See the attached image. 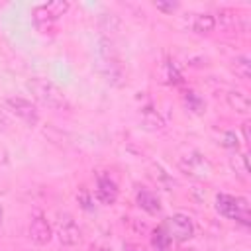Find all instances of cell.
<instances>
[{
  "label": "cell",
  "instance_id": "1",
  "mask_svg": "<svg viewBox=\"0 0 251 251\" xmlns=\"http://www.w3.org/2000/svg\"><path fill=\"white\" fill-rule=\"evenodd\" d=\"M96 67L100 71V75L112 82V84H122L124 78V69L118 57V51L114 47V43L108 37H100L98 39V47H96Z\"/></svg>",
  "mask_w": 251,
  "mask_h": 251
},
{
  "label": "cell",
  "instance_id": "2",
  "mask_svg": "<svg viewBox=\"0 0 251 251\" xmlns=\"http://www.w3.org/2000/svg\"><path fill=\"white\" fill-rule=\"evenodd\" d=\"M25 88H27V90L33 94V98H35L37 102H41L43 106H49V108H53V110H63V108H67V98H65V94L61 92V88H59L55 82H51V80H47V78H31V80H27Z\"/></svg>",
  "mask_w": 251,
  "mask_h": 251
},
{
  "label": "cell",
  "instance_id": "3",
  "mask_svg": "<svg viewBox=\"0 0 251 251\" xmlns=\"http://www.w3.org/2000/svg\"><path fill=\"white\" fill-rule=\"evenodd\" d=\"M69 2L67 0H53V2H45V4H37L35 8H33V22H35V25L43 31V33H47V31H51L53 29V25H55V22L69 10Z\"/></svg>",
  "mask_w": 251,
  "mask_h": 251
},
{
  "label": "cell",
  "instance_id": "4",
  "mask_svg": "<svg viewBox=\"0 0 251 251\" xmlns=\"http://www.w3.org/2000/svg\"><path fill=\"white\" fill-rule=\"evenodd\" d=\"M216 210L229 220L241 222L243 226H249V204L245 198L239 196H231V194H218L216 196Z\"/></svg>",
  "mask_w": 251,
  "mask_h": 251
},
{
  "label": "cell",
  "instance_id": "5",
  "mask_svg": "<svg viewBox=\"0 0 251 251\" xmlns=\"http://www.w3.org/2000/svg\"><path fill=\"white\" fill-rule=\"evenodd\" d=\"M178 169H180V173H184L186 176H192V178H198V180L208 178L210 173H212L210 161H208L202 153H198V151H190V153H186L184 157H180Z\"/></svg>",
  "mask_w": 251,
  "mask_h": 251
},
{
  "label": "cell",
  "instance_id": "6",
  "mask_svg": "<svg viewBox=\"0 0 251 251\" xmlns=\"http://www.w3.org/2000/svg\"><path fill=\"white\" fill-rule=\"evenodd\" d=\"M163 229L175 241H186V239H190L194 235V224L186 214H173L171 218L165 220Z\"/></svg>",
  "mask_w": 251,
  "mask_h": 251
},
{
  "label": "cell",
  "instance_id": "7",
  "mask_svg": "<svg viewBox=\"0 0 251 251\" xmlns=\"http://www.w3.org/2000/svg\"><path fill=\"white\" fill-rule=\"evenodd\" d=\"M6 106H8L22 122H25L27 126H37V122H39V112H37V108H35L27 98H22V96H8V98H6Z\"/></svg>",
  "mask_w": 251,
  "mask_h": 251
},
{
  "label": "cell",
  "instance_id": "8",
  "mask_svg": "<svg viewBox=\"0 0 251 251\" xmlns=\"http://www.w3.org/2000/svg\"><path fill=\"white\" fill-rule=\"evenodd\" d=\"M57 237L63 245H76L82 239V231L71 214H61L57 222Z\"/></svg>",
  "mask_w": 251,
  "mask_h": 251
},
{
  "label": "cell",
  "instance_id": "9",
  "mask_svg": "<svg viewBox=\"0 0 251 251\" xmlns=\"http://www.w3.org/2000/svg\"><path fill=\"white\" fill-rule=\"evenodd\" d=\"M27 233H29V239L35 245H47L51 241V237H53V229H51V226H49V222L45 220L43 214H35L31 218Z\"/></svg>",
  "mask_w": 251,
  "mask_h": 251
},
{
  "label": "cell",
  "instance_id": "10",
  "mask_svg": "<svg viewBox=\"0 0 251 251\" xmlns=\"http://www.w3.org/2000/svg\"><path fill=\"white\" fill-rule=\"evenodd\" d=\"M118 198V186L116 182L106 176V175H100L96 178V200L100 204H114Z\"/></svg>",
  "mask_w": 251,
  "mask_h": 251
},
{
  "label": "cell",
  "instance_id": "11",
  "mask_svg": "<svg viewBox=\"0 0 251 251\" xmlns=\"http://www.w3.org/2000/svg\"><path fill=\"white\" fill-rule=\"evenodd\" d=\"M137 204L141 210H145L147 214H159L161 212V202L157 198V194L149 192V190H139L137 196H135Z\"/></svg>",
  "mask_w": 251,
  "mask_h": 251
},
{
  "label": "cell",
  "instance_id": "12",
  "mask_svg": "<svg viewBox=\"0 0 251 251\" xmlns=\"http://www.w3.org/2000/svg\"><path fill=\"white\" fill-rule=\"evenodd\" d=\"M227 102H229V106H231L235 112H239V114H247L249 108H251L249 96H247L245 92H241V90L229 92V94H227Z\"/></svg>",
  "mask_w": 251,
  "mask_h": 251
},
{
  "label": "cell",
  "instance_id": "13",
  "mask_svg": "<svg viewBox=\"0 0 251 251\" xmlns=\"http://www.w3.org/2000/svg\"><path fill=\"white\" fill-rule=\"evenodd\" d=\"M229 167L233 169V173L241 178V180H247L249 178V161H247V155L243 153H235L229 157Z\"/></svg>",
  "mask_w": 251,
  "mask_h": 251
},
{
  "label": "cell",
  "instance_id": "14",
  "mask_svg": "<svg viewBox=\"0 0 251 251\" xmlns=\"http://www.w3.org/2000/svg\"><path fill=\"white\" fill-rule=\"evenodd\" d=\"M214 27H216V18L214 16H210V14H198V16H194L192 29L196 33H210Z\"/></svg>",
  "mask_w": 251,
  "mask_h": 251
},
{
  "label": "cell",
  "instance_id": "15",
  "mask_svg": "<svg viewBox=\"0 0 251 251\" xmlns=\"http://www.w3.org/2000/svg\"><path fill=\"white\" fill-rule=\"evenodd\" d=\"M171 243H173V239H171V235L163 229V226L153 231V235H151V245H153V249H157V251H169Z\"/></svg>",
  "mask_w": 251,
  "mask_h": 251
},
{
  "label": "cell",
  "instance_id": "16",
  "mask_svg": "<svg viewBox=\"0 0 251 251\" xmlns=\"http://www.w3.org/2000/svg\"><path fill=\"white\" fill-rule=\"evenodd\" d=\"M184 104H186V108H188L190 112H194V114H202V112L206 110V102H204L194 90H186V92H184Z\"/></svg>",
  "mask_w": 251,
  "mask_h": 251
},
{
  "label": "cell",
  "instance_id": "17",
  "mask_svg": "<svg viewBox=\"0 0 251 251\" xmlns=\"http://www.w3.org/2000/svg\"><path fill=\"white\" fill-rule=\"evenodd\" d=\"M233 71H235V75H237L239 78L247 80V78L251 76V63H249V57H245V55L237 57V59L233 61Z\"/></svg>",
  "mask_w": 251,
  "mask_h": 251
},
{
  "label": "cell",
  "instance_id": "18",
  "mask_svg": "<svg viewBox=\"0 0 251 251\" xmlns=\"http://www.w3.org/2000/svg\"><path fill=\"white\" fill-rule=\"evenodd\" d=\"M143 124H145L147 129H159V127H163V122H161L159 114L153 112V108H145L143 110Z\"/></svg>",
  "mask_w": 251,
  "mask_h": 251
},
{
  "label": "cell",
  "instance_id": "19",
  "mask_svg": "<svg viewBox=\"0 0 251 251\" xmlns=\"http://www.w3.org/2000/svg\"><path fill=\"white\" fill-rule=\"evenodd\" d=\"M155 8L161 10V12H165V14H173V12L178 8V2H173V0H169V2L157 0V2H155Z\"/></svg>",
  "mask_w": 251,
  "mask_h": 251
},
{
  "label": "cell",
  "instance_id": "20",
  "mask_svg": "<svg viewBox=\"0 0 251 251\" xmlns=\"http://www.w3.org/2000/svg\"><path fill=\"white\" fill-rule=\"evenodd\" d=\"M224 145L226 147H237V135L233 131H226L224 133Z\"/></svg>",
  "mask_w": 251,
  "mask_h": 251
},
{
  "label": "cell",
  "instance_id": "21",
  "mask_svg": "<svg viewBox=\"0 0 251 251\" xmlns=\"http://www.w3.org/2000/svg\"><path fill=\"white\" fill-rule=\"evenodd\" d=\"M10 126H12L10 118L6 116V112H4V110H0V131H8V129H10Z\"/></svg>",
  "mask_w": 251,
  "mask_h": 251
},
{
  "label": "cell",
  "instance_id": "22",
  "mask_svg": "<svg viewBox=\"0 0 251 251\" xmlns=\"http://www.w3.org/2000/svg\"><path fill=\"white\" fill-rule=\"evenodd\" d=\"M76 198L82 202V208H84V210H90V202H92V200H90V196H88L86 192H80Z\"/></svg>",
  "mask_w": 251,
  "mask_h": 251
},
{
  "label": "cell",
  "instance_id": "23",
  "mask_svg": "<svg viewBox=\"0 0 251 251\" xmlns=\"http://www.w3.org/2000/svg\"><path fill=\"white\" fill-rule=\"evenodd\" d=\"M122 251H139V247H137L135 243H129V241H127V243L122 245Z\"/></svg>",
  "mask_w": 251,
  "mask_h": 251
},
{
  "label": "cell",
  "instance_id": "24",
  "mask_svg": "<svg viewBox=\"0 0 251 251\" xmlns=\"http://www.w3.org/2000/svg\"><path fill=\"white\" fill-rule=\"evenodd\" d=\"M249 122H243V137H245V141H249L251 139V133H249Z\"/></svg>",
  "mask_w": 251,
  "mask_h": 251
},
{
  "label": "cell",
  "instance_id": "25",
  "mask_svg": "<svg viewBox=\"0 0 251 251\" xmlns=\"http://www.w3.org/2000/svg\"><path fill=\"white\" fill-rule=\"evenodd\" d=\"M2 218H4V208L0 206V222H2Z\"/></svg>",
  "mask_w": 251,
  "mask_h": 251
}]
</instances>
